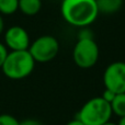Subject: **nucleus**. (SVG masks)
Here are the masks:
<instances>
[{
    "mask_svg": "<svg viewBox=\"0 0 125 125\" xmlns=\"http://www.w3.org/2000/svg\"><path fill=\"white\" fill-rule=\"evenodd\" d=\"M61 12L67 23L80 29L91 25L99 15L95 0H62Z\"/></svg>",
    "mask_w": 125,
    "mask_h": 125,
    "instance_id": "f257e3e1",
    "label": "nucleus"
},
{
    "mask_svg": "<svg viewBox=\"0 0 125 125\" xmlns=\"http://www.w3.org/2000/svg\"><path fill=\"white\" fill-rule=\"evenodd\" d=\"M35 67V61L26 51H11L1 67L6 77L12 80H21L32 73Z\"/></svg>",
    "mask_w": 125,
    "mask_h": 125,
    "instance_id": "f03ea898",
    "label": "nucleus"
},
{
    "mask_svg": "<svg viewBox=\"0 0 125 125\" xmlns=\"http://www.w3.org/2000/svg\"><path fill=\"white\" fill-rule=\"evenodd\" d=\"M111 104L102 97H94L81 106L77 119L86 125H103L112 117Z\"/></svg>",
    "mask_w": 125,
    "mask_h": 125,
    "instance_id": "7ed1b4c3",
    "label": "nucleus"
},
{
    "mask_svg": "<svg viewBox=\"0 0 125 125\" xmlns=\"http://www.w3.org/2000/svg\"><path fill=\"white\" fill-rule=\"evenodd\" d=\"M100 50L93 39L78 40L73 51V58L75 64L82 69L93 67L99 61Z\"/></svg>",
    "mask_w": 125,
    "mask_h": 125,
    "instance_id": "20e7f679",
    "label": "nucleus"
},
{
    "mask_svg": "<svg viewBox=\"0 0 125 125\" xmlns=\"http://www.w3.org/2000/svg\"><path fill=\"white\" fill-rule=\"evenodd\" d=\"M29 52L35 62H48L55 58L59 52V43L52 35H42L32 42Z\"/></svg>",
    "mask_w": 125,
    "mask_h": 125,
    "instance_id": "39448f33",
    "label": "nucleus"
},
{
    "mask_svg": "<svg viewBox=\"0 0 125 125\" xmlns=\"http://www.w3.org/2000/svg\"><path fill=\"white\" fill-rule=\"evenodd\" d=\"M103 83L105 89L114 93L125 92V62H113L105 68L103 73Z\"/></svg>",
    "mask_w": 125,
    "mask_h": 125,
    "instance_id": "423d86ee",
    "label": "nucleus"
},
{
    "mask_svg": "<svg viewBox=\"0 0 125 125\" xmlns=\"http://www.w3.org/2000/svg\"><path fill=\"white\" fill-rule=\"evenodd\" d=\"M4 43L7 48L11 51H26L31 45L29 33L20 25L10 26L6 31Z\"/></svg>",
    "mask_w": 125,
    "mask_h": 125,
    "instance_id": "0eeeda50",
    "label": "nucleus"
},
{
    "mask_svg": "<svg viewBox=\"0 0 125 125\" xmlns=\"http://www.w3.org/2000/svg\"><path fill=\"white\" fill-rule=\"evenodd\" d=\"M99 13L113 14L121 10L124 0H95Z\"/></svg>",
    "mask_w": 125,
    "mask_h": 125,
    "instance_id": "6e6552de",
    "label": "nucleus"
},
{
    "mask_svg": "<svg viewBox=\"0 0 125 125\" xmlns=\"http://www.w3.org/2000/svg\"><path fill=\"white\" fill-rule=\"evenodd\" d=\"M42 0H19V10L23 14L32 17L41 11Z\"/></svg>",
    "mask_w": 125,
    "mask_h": 125,
    "instance_id": "1a4fd4ad",
    "label": "nucleus"
},
{
    "mask_svg": "<svg viewBox=\"0 0 125 125\" xmlns=\"http://www.w3.org/2000/svg\"><path fill=\"white\" fill-rule=\"evenodd\" d=\"M110 104L113 114L117 115L119 117L125 116V92L117 93Z\"/></svg>",
    "mask_w": 125,
    "mask_h": 125,
    "instance_id": "9d476101",
    "label": "nucleus"
},
{
    "mask_svg": "<svg viewBox=\"0 0 125 125\" xmlns=\"http://www.w3.org/2000/svg\"><path fill=\"white\" fill-rule=\"evenodd\" d=\"M19 10V0H0V13L10 15Z\"/></svg>",
    "mask_w": 125,
    "mask_h": 125,
    "instance_id": "9b49d317",
    "label": "nucleus"
},
{
    "mask_svg": "<svg viewBox=\"0 0 125 125\" xmlns=\"http://www.w3.org/2000/svg\"><path fill=\"white\" fill-rule=\"evenodd\" d=\"M0 125H20V122L11 114H0Z\"/></svg>",
    "mask_w": 125,
    "mask_h": 125,
    "instance_id": "f8f14e48",
    "label": "nucleus"
},
{
    "mask_svg": "<svg viewBox=\"0 0 125 125\" xmlns=\"http://www.w3.org/2000/svg\"><path fill=\"white\" fill-rule=\"evenodd\" d=\"M84 39H93V33L90 29L87 28H81L78 33V40H84Z\"/></svg>",
    "mask_w": 125,
    "mask_h": 125,
    "instance_id": "ddd939ff",
    "label": "nucleus"
},
{
    "mask_svg": "<svg viewBox=\"0 0 125 125\" xmlns=\"http://www.w3.org/2000/svg\"><path fill=\"white\" fill-rule=\"evenodd\" d=\"M8 53L9 52H8V48H7V46L0 42V68L2 67V65H3L4 61H6Z\"/></svg>",
    "mask_w": 125,
    "mask_h": 125,
    "instance_id": "4468645a",
    "label": "nucleus"
},
{
    "mask_svg": "<svg viewBox=\"0 0 125 125\" xmlns=\"http://www.w3.org/2000/svg\"><path fill=\"white\" fill-rule=\"evenodd\" d=\"M115 95H116V93H114L113 91H111V90H108V89H105V90H104V92H103V94H102L101 97L103 98L105 101H108L109 103H111V102H112V100L114 99Z\"/></svg>",
    "mask_w": 125,
    "mask_h": 125,
    "instance_id": "2eb2a0df",
    "label": "nucleus"
},
{
    "mask_svg": "<svg viewBox=\"0 0 125 125\" xmlns=\"http://www.w3.org/2000/svg\"><path fill=\"white\" fill-rule=\"evenodd\" d=\"M20 125H43L41 122L36 120H25L23 122H20Z\"/></svg>",
    "mask_w": 125,
    "mask_h": 125,
    "instance_id": "dca6fc26",
    "label": "nucleus"
},
{
    "mask_svg": "<svg viewBox=\"0 0 125 125\" xmlns=\"http://www.w3.org/2000/svg\"><path fill=\"white\" fill-rule=\"evenodd\" d=\"M66 125H86V124H83L79 119H77V117H76L75 120H73V121L68 122V123H67Z\"/></svg>",
    "mask_w": 125,
    "mask_h": 125,
    "instance_id": "f3484780",
    "label": "nucleus"
},
{
    "mask_svg": "<svg viewBox=\"0 0 125 125\" xmlns=\"http://www.w3.org/2000/svg\"><path fill=\"white\" fill-rule=\"evenodd\" d=\"M4 30V21H3V18H2V14L0 13V34L3 32Z\"/></svg>",
    "mask_w": 125,
    "mask_h": 125,
    "instance_id": "a211bd4d",
    "label": "nucleus"
},
{
    "mask_svg": "<svg viewBox=\"0 0 125 125\" xmlns=\"http://www.w3.org/2000/svg\"><path fill=\"white\" fill-rule=\"evenodd\" d=\"M116 125H125V116L120 117V120H119V122H117Z\"/></svg>",
    "mask_w": 125,
    "mask_h": 125,
    "instance_id": "6ab92c4d",
    "label": "nucleus"
},
{
    "mask_svg": "<svg viewBox=\"0 0 125 125\" xmlns=\"http://www.w3.org/2000/svg\"><path fill=\"white\" fill-rule=\"evenodd\" d=\"M103 125H116V123H113V122L109 121V122H106V123H105V124H103Z\"/></svg>",
    "mask_w": 125,
    "mask_h": 125,
    "instance_id": "aec40b11",
    "label": "nucleus"
}]
</instances>
